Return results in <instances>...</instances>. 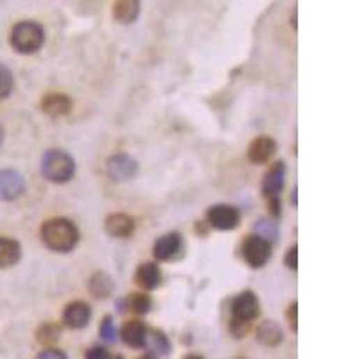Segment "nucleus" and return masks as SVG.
Returning <instances> with one entry per match:
<instances>
[{
	"mask_svg": "<svg viewBox=\"0 0 359 359\" xmlns=\"http://www.w3.org/2000/svg\"><path fill=\"white\" fill-rule=\"evenodd\" d=\"M40 237L43 245L58 254H68L79 243V230L70 220L65 217H52L47 220L40 229Z\"/></svg>",
	"mask_w": 359,
	"mask_h": 359,
	"instance_id": "obj_1",
	"label": "nucleus"
},
{
	"mask_svg": "<svg viewBox=\"0 0 359 359\" xmlns=\"http://www.w3.org/2000/svg\"><path fill=\"white\" fill-rule=\"evenodd\" d=\"M40 171L45 180L51 183H67L70 182L76 174V162L68 153L61 149H49L43 153L42 162H40Z\"/></svg>",
	"mask_w": 359,
	"mask_h": 359,
	"instance_id": "obj_2",
	"label": "nucleus"
},
{
	"mask_svg": "<svg viewBox=\"0 0 359 359\" xmlns=\"http://www.w3.org/2000/svg\"><path fill=\"white\" fill-rule=\"evenodd\" d=\"M43 42H45V31L38 22L31 20L18 22L9 36L11 47L20 54H34L42 49Z\"/></svg>",
	"mask_w": 359,
	"mask_h": 359,
	"instance_id": "obj_3",
	"label": "nucleus"
},
{
	"mask_svg": "<svg viewBox=\"0 0 359 359\" xmlns=\"http://www.w3.org/2000/svg\"><path fill=\"white\" fill-rule=\"evenodd\" d=\"M241 255L248 266L259 270L271 259V243L259 234H252L243 241Z\"/></svg>",
	"mask_w": 359,
	"mask_h": 359,
	"instance_id": "obj_4",
	"label": "nucleus"
},
{
	"mask_svg": "<svg viewBox=\"0 0 359 359\" xmlns=\"http://www.w3.org/2000/svg\"><path fill=\"white\" fill-rule=\"evenodd\" d=\"M137 173H139V162L128 153H117V155L106 160V174L114 182L133 180Z\"/></svg>",
	"mask_w": 359,
	"mask_h": 359,
	"instance_id": "obj_5",
	"label": "nucleus"
},
{
	"mask_svg": "<svg viewBox=\"0 0 359 359\" xmlns=\"http://www.w3.org/2000/svg\"><path fill=\"white\" fill-rule=\"evenodd\" d=\"M239 221H241V214L230 205H223V203L212 205L207 211V223L215 230H223V232L234 230L239 227Z\"/></svg>",
	"mask_w": 359,
	"mask_h": 359,
	"instance_id": "obj_6",
	"label": "nucleus"
},
{
	"mask_svg": "<svg viewBox=\"0 0 359 359\" xmlns=\"http://www.w3.org/2000/svg\"><path fill=\"white\" fill-rule=\"evenodd\" d=\"M230 309H232V316L230 318L250 321V323L257 320V316L261 314V304H259V298L254 291L239 293L230 304Z\"/></svg>",
	"mask_w": 359,
	"mask_h": 359,
	"instance_id": "obj_7",
	"label": "nucleus"
},
{
	"mask_svg": "<svg viewBox=\"0 0 359 359\" xmlns=\"http://www.w3.org/2000/svg\"><path fill=\"white\" fill-rule=\"evenodd\" d=\"M183 250V237L178 232H169L165 236L158 237L155 246H153V255L157 261L167 262L174 261L182 255Z\"/></svg>",
	"mask_w": 359,
	"mask_h": 359,
	"instance_id": "obj_8",
	"label": "nucleus"
},
{
	"mask_svg": "<svg viewBox=\"0 0 359 359\" xmlns=\"http://www.w3.org/2000/svg\"><path fill=\"white\" fill-rule=\"evenodd\" d=\"M24 190H26V182H24V176L18 171H0V199L15 201L24 194Z\"/></svg>",
	"mask_w": 359,
	"mask_h": 359,
	"instance_id": "obj_9",
	"label": "nucleus"
},
{
	"mask_svg": "<svg viewBox=\"0 0 359 359\" xmlns=\"http://www.w3.org/2000/svg\"><path fill=\"white\" fill-rule=\"evenodd\" d=\"M287 167L284 162H277L270 167L266 174H264V180H262V194L264 198H280V192L284 189V182H286Z\"/></svg>",
	"mask_w": 359,
	"mask_h": 359,
	"instance_id": "obj_10",
	"label": "nucleus"
},
{
	"mask_svg": "<svg viewBox=\"0 0 359 359\" xmlns=\"http://www.w3.org/2000/svg\"><path fill=\"white\" fill-rule=\"evenodd\" d=\"M105 232L114 239H130L135 234V220L123 212L110 214L105 221Z\"/></svg>",
	"mask_w": 359,
	"mask_h": 359,
	"instance_id": "obj_11",
	"label": "nucleus"
},
{
	"mask_svg": "<svg viewBox=\"0 0 359 359\" xmlns=\"http://www.w3.org/2000/svg\"><path fill=\"white\" fill-rule=\"evenodd\" d=\"M90 318H92V307H90L86 302H72V304H68L63 311V323L68 329H85V327L89 326Z\"/></svg>",
	"mask_w": 359,
	"mask_h": 359,
	"instance_id": "obj_12",
	"label": "nucleus"
},
{
	"mask_svg": "<svg viewBox=\"0 0 359 359\" xmlns=\"http://www.w3.org/2000/svg\"><path fill=\"white\" fill-rule=\"evenodd\" d=\"M40 108H42L43 114L49 115L51 119L65 117L72 112V99L65 93L51 92L43 96L42 101H40Z\"/></svg>",
	"mask_w": 359,
	"mask_h": 359,
	"instance_id": "obj_13",
	"label": "nucleus"
},
{
	"mask_svg": "<svg viewBox=\"0 0 359 359\" xmlns=\"http://www.w3.org/2000/svg\"><path fill=\"white\" fill-rule=\"evenodd\" d=\"M277 153V142L271 137H257L248 148V160L255 165H262L271 160Z\"/></svg>",
	"mask_w": 359,
	"mask_h": 359,
	"instance_id": "obj_14",
	"label": "nucleus"
},
{
	"mask_svg": "<svg viewBox=\"0 0 359 359\" xmlns=\"http://www.w3.org/2000/svg\"><path fill=\"white\" fill-rule=\"evenodd\" d=\"M142 349L148 351L149 358H165L171 352V342L167 334L160 329H148L146 334V342Z\"/></svg>",
	"mask_w": 359,
	"mask_h": 359,
	"instance_id": "obj_15",
	"label": "nucleus"
},
{
	"mask_svg": "<svg viewBox=\"0 0 359 359\" xmlns=\"http://www.w3.org/2000/svg\"><path fill=\"white\" fill-rule=\"evenodd\" d=\"M135 280L142 289L153 291L162 284V271L157 262H144L135 273Z\"/></svg>",
	"mask_w": 359,
	"mask_h": 359,
	"instance_id": "obj_16",
	"label": "nucleus"
},
{
	"mask_svg": "<svg viewBox=\"0 0 359 359\" xmlns=\"http://www.w3.org/2000/svg\"><path fill=\"white\" fill-rule=\"evenodd\" d=\"M112 15L121 26H131L140 15V0H115Z\"/></svg>",
	"mask_w": 359,
	"mask_h": 359,
	"instance_id": "obj_17",
	"label": "nucleus"
},
{
	"mask_svg": "<svg viewBox=\"0 0 359 359\" xmlns=\"http://www.w3.org/2000/svg\"><path fill=\"white\" fill-rule=\"evenodd\" d=\"M146 334H148V327L144 326L140 320L126 321L121 330V338L131 349H142L144 342H146Z\"/></svg>",
	"mask_w": 359,
	"mask_h": 359,
	"instance_id": "obj_18",
	"label": "nucleus"
},
{
	"mask_svg": "<svg viewBox=\"0 0 359 359\" xmlns=\"http://www.w3.org/2000/svg\"><path fill=\"white\" fill-rule=\"evenodd\" d=\"M115 289V282L112 280L110 275H106L105 271H96V273L90 277L89 280V291L90 295L96 296V298H108V296L114 293Z\"/></svg>",
	"mask_w": 359,
	"mask_h": 359,
	"instance_id": "obj_19",
	"label": "nucleus"
},
{
	"mask_svg": "<svg viewBox=\"0 0 359 359\" xmlns=\"http://www.w3.org/2000/svg\"><path fill=\"white\" fill-rule=\"evenodd\" d=\"M22 259L20 243L9 237H0V268L15 266Z\"/></svg>",
	"mask_w": 359,
	"mask_h": 359,
	"instance_id": "obj_20",
	"label": "nucleus"
},
{
	"mask_svg": "<svg viewBox=\"0 0 359 359\" xmlns=\"http://www.w3.org/2000/svg\"><path fill=\"white\" fill-rule=\"evenodd\" d=\"M284 338V333L277 321H262L257 329V342L264 346H277Z\"/></svg>",
	"mask_w": 359,
	"mask_h": 359,
	"instance_id": "obj_21",
	"label": "nucleus"
},
{
	"mask_svg": "<svg viewBox=\"0 0 359 359\" xmlns=\"http://www.w3.org/2000/svg\"><path fill=\"white\" fill-rule=\"evenodd\" d=\"M124 307L135 314H148L153 307V300L144 293H131L124 300Z\"/></svg>",
	"mask_w": 359,
	"mask_h": 359,
	"instance_id": "obj_22",
	"label": "nucleus"
},
{
	"mask_svg": "<svg viewBox=\"0 0 359 359\" xmlns=\"http://www.w3.org/2000/svg\"><path fill=\"white\" fill-rule=\"evenodd\" d=\"M255 234H259L261 237H264L266 241H270L271 245L279 241V229L275 224L273 220H259L257 223L254 224Z\"/></svg>",
	"mask_w": 359,
	"mask_h": 359,
	"instance_id": "obj_23",
	"label": "nucleus"
},
{
	"mask_svg": "<svg viewBox=\"0 0 359 359\" xmlns=\"http://www.w3.org/2000/svg\"><path fill=\"white\" fill-rule=\"evenodd\" d=\"M59 336H61V327L56 326V323H43L42 327L36 333V338H38L40 343H54L58 342Z\"/></svg>",
	"mask_w": 359,
	"mask_h": 359,
	"instance_id": "obj_24",
	"label": "nucleus"
},
{
	"mask_svg": "<svg viewBox=\"0 0 359 359\" xmlns=\"http://www.w3.org/2000/svg\"><path fill=\"white\" fill-rule=\"evenodd\" d=\"M99 336L105 343H115V339H117V329H115L114 318L110 314H106L99 323Z\"/></svg>",
	"mask_w": 359,
	"mask_h": 359,
	"instance_id": "obj_25",
	"label": "nucleus"
},
{
	"mask_svg": "<svg viewBox=\"0 0 359 359\" xmlns=\"http://www.w3.org/2000/svg\"><path fill=\"white\" fill-rule=\"evenodd\" d=\"M13 74L6 65H0V99H6L13 90Z\"/></svg>",
	"mask_w": 359,
	"mask_h": 359,
	"instance_id": "obj_26",
	"label": "nucleus"
},
{
	"mask_svg": "<svg viewBox=\"0 0 359 359\" xmlns=\"http://www.w3.org/2000/svg\"><path fill=\"white\" fill-rule=\"evenodd\" d=\"M252 330V323L250 321H243L237 320V318H230L229 320V333L232 334L236 339H243L246 338Z\"/></svg>",
	"mask_w": 359,
	"mask_h": 359,
	"instance_id": "obj_27",
	"label": "nucleus"
},
{
	"mask_svg": "<svg viewBox=\"0 0 359 359\" xmlns=\"http://www.w3.org/2000/svg\"><path fill=\"white\" fill-rule=\"evenodd\" d=\"M286 318L293 333H298V304L296 302H291V305L287 307Z\"/></svg>",
	"mask_w": 359,
	"mask_h": 359,
	"instance_id": "obj_28",
	"label": "nucleus"
},
{
	"mask_svg": "<svg viewBox=\"0 0 359 359\" xmlns=\"http://www.w3.org/2000/svg\"><path fill=\"white\" fill-rule=\"evenodd\" d=\"M284 264H286V268H289V270L293 271L298 268V246L293 245L291 248L287 250L286 257H284Z\"/></svg>",
	"mask_w": 359,
	"mask_h": 359,
	"instance_id": "obj_29",
	"label": "nucleus"
},
{
	"mask_svg": "<svg viewBox=\"0 0 359 359\" xmlns=\"http://www.w3.org/2000/svg\"><path fill=\"white\" fill-rule=\"evenodd\" d=\"M85 358H89V359H108V358H110V354H108V351H106L105 346H93V349H90V351L85 352Z\"/></svg>",
	"mask_w": 359,
	"mask_h": 359,
	"instance_id": "obj_30",
	"label": "nucleus"
},
{
	"mask_svg": "<svg viewBox=\"0 0 359 359\" xmlns=\"http://www.w3.org/2000/svg\"><path fill=\"white\" fill-rule=\"evenodd\" d=\"M38 358L40 359H65L67 356H65L61 351H58V349H45V351L40 352Z\"/></svg>",
	"mask_w": 359,
	"mask_h": 359,
	"instance_id": "obj_31",
	"label": "nucleus"
},
{
	"mask_svg": "<svg viewBox=\"0 0 359 359\" xmlns=\"http://www.w3.org/2000/svg\"><path fill=\"white\" fill-rule=\"evenodd\" d=\"M207 224L205 221H198V224H196V230H198V234H203V236H207Z\"/></svg>",
	"mask_w": 359,
	"mask_h": 359,
	"instance_id": "obj_32",
	"label": "nucleus"
},
{
	"mask_svg": "<svg viewBox=\"0 0 359 359\" xmlns=\"http://www.w3.org/2000/svg\"><path fill=\"white\" fill-rule=\"evenodd\" d=\"M291 205L293 207H296V189H293L291 192Z\"/></svg>",
	"mask_w": 359,
	"mask_h": 359,
	"instance_id": "obj_33",
	"label": "nucleus"
},
{
	"mask_svg": "<svg viewBox=\"0 0 359 359\" xmlns=\"http://www.w3.org/2000/svg\"><path fill=\"white\" fill-rule=\"evenodd\" d=\"M291 26H293V29H296V11H295V13H293V18H291Z\"/></svg>",
	"mask_w": 359,
	"mask_h": 359,
	"instance_id": "obj_34",
	"label": "nucleus"
},
{
	"mask_svg": "<svg viewBox=\"0 0 359 359\" xmlns=\"http://www.w3.org/2000/svg\"><path fill=\"white\" fill-rule=\"evenodd\" d=\"M2 140H4V128L0 126V144H2Z\"/></svg>",
	"mask_w": 359,
	"mask_h": 359,
	"instance_id": "obj_35",
	"label": "nucleus"
}]
</instances>
